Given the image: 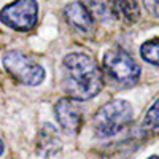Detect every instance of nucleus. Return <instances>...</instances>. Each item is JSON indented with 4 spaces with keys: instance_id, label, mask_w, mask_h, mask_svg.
Instances as JSON below:
<instances>
[{
    "instance_id": "1",
    "label": "nucleus",
    "mask_w": 159,
    "mask_h": 159,
    "mask_svg": "<svg viewBox=\"0 0 159 159\" xmlns=\"http://www.w3.org/2000/svg\"><path fill=\"white\" fill-rule=\"evenodd\" d=\"M62 89L73 100H89L102 91V70L84 52H70L62 61Z\"/></svg>"
},
{
    "instance_id": "2",
    "label": "nucleus",
    "mask_w": 159,
    "mask_h": 159,
    "mask_svg": "<svg viewBox=\"0 0 159 159\" xmlns=\"http://www.w3.org/2000/svg\"><path fill=\"white\" fill-rule=\"evenodd\" d=\"M102 69L105 76L119 86V88H132L139 83L142 69L140 65L134 61L130 54L124 49H108L103 56L102 61Z\"/></svg>"
},
{
    "instance_id": "3",
    "label": "nucleus",
    "mask_w": 159,
    "mask_h": 159,
    "mask_svg": "<svg viewBox=\"0 0 159 159\" xmlns=\"http://www.w3.org/2000/svg\"><path fill=\"white\" fill-rule=\"evenodd\" d=\"M132 116L134 110L127 100L116 99L107 102L97 110L94 116V130L97 137L107 139L116 135L132 121Z\"/></svg>"
},
{
    "instance_id": "4",
    "label": "nucleus",
    "mask_w": 159,
    "mask_h": 159,
    "mask_svg": "<svg viewBox=\"0 0 159 159\" xmlns=\"http://www.w3.org/2000/svg\"><path fill=\"white\" fill-rule=\"evenodd\" d=\"M3 67L16 81L25 86H38L45 80V69L21 51L5 52Z\"/></svg>"
},
{
    "instance_id": "5",
    "label": "nucleus",
    "mask_w": 159,
    "mask_h": 159,
    "mask_svg": "<svg viewBox=\"0 0 159 159\" xmlns=\"http://www.w3.org/2000/svg\"><path fill=\"white\" fill-rule=\"evenodd\" d=\"M0 22L16 32H29L38 22L37 0H15L0 10Z\"/></svg>"
},
{
    "instance_id": "6",
    "label": "nucleus",
    "mask_w": 159,
    "mask_h": 159,
    "mask_svg": "<svg viewBox=\"0 0 159 159\" xmlns=\"http://www.w3.org/2000/svg\"><path fill=\"white\" fill-rule=\"evenodd\" d=\"M54 113L59 126L65 134H76L81 126V111L75 105L73 99H61L54 107Z\"/></svg>"
},
{
    "instance_id": "7",
    "label": "nucleus",
    "mask_w": 159,
    "mask_h": 159,
    "mask_svg": "<svg viewBox=\"0 0 159 159\" xmlns=\"http://www.w3.org/2000/svg\"><path fill=\"white\" fill-rule=\"evenodd\" d=\"M64 18L73 29L83 34H89L94 30V16L89 8L80 0L70 2L64 7Z\"/></svg>"
},
{
    "instance_id": "8",
    "label": "nucleus",
    "mask_w": 159,
    "mask_h": 159,
    "mask_svg": "<svg viewBox=\"0 0 159 159\" xmlns=\"http://www.w3.org/2000/svg\"><path fill=\"white\" fill-rule=\"evenodd\" d=\"M111 13L115 19L124 24H135L140 19L139 0H111Z\"/></svg>"
},
{
    "instance_id": "9",
    "label": "nucleus",
    "mask_w": 159,
    "mask_h": 159,
    "mask_svg": "<svg viewBox=\"0 0 159 159\" xmlns=\"http://www.w3.org/2000/svg\"><path fill=\"white\" fill-rule=\"evenodd\" d=\"M86 7L92 13V16L99 18L100 21H115L111 13V0H88Z\"/></svg>"
},
{
    "instance_id": "10",
    "label": "nucleus",
    "mask_w": 159,
    "mask_h": 159,
    "mask_svg": "<svg viewBox=\"0 0 159 159\" xmlns=\"http://www.w3.org/2000/svg\"><path fill=\"white\" fill-rule=\"evenodd\" d=\"M142 127H143L145 132H148V134H151V135H159V97L148 108Z\"/></svg>"
},
{
    "instance_id": "11",
    "label": "nucleus",
    "mask_w": 159,
    "mask_h": 159,
    "mask_svg": "<svg viewBox=\"0 0 159 159\" xmlns=\"http://www.w3.org/2000/svg\"><path fill=\"white\" fill-rule=\"evenodd\" d=\"M140 56H142L143 61H147V62L159 67V37L147 40V42L140 46Z\"/></svg>"
},
{
    "instance_id": "12",
    "label": "nucleus",
    "mask_w": 159,
    "mask_h": 159,
    "mask_svg": "<svg viewBox=\"0 0 159 159\" xmlns=\"http://www.w3.org/2000/svg\"><path fill=\"white\" fill-rule=\"evenodd\" d=\"M142 3L151 16L159 18V0H142Z\"/></svg>"
},
{
    "instance_id": "13",
    "label": "nucleus",
    "mask_w": 159,
    "mask_h": 159,
    "mask_svg": "<svg viewBox=\"0 0 159 159\" xmlns=\"http://www.w3.org/2000/svg\"><path fill=\"white\" fill-rule=\"evenodd\" d=\"M2 153H3V142L0 140V154H2Z\"/></svg>"
},
{
    "instance_id": "14",
    "label": "nucleus",
    "mask_w": 159,
    "mask_h": 159,
    "mask_svg": "<svg viewBox=\"0 0 159 159\" xmlns=\"http://www.w3.org/2000/svg\"><path fill=\"white\" fill-rule=\"evenodd\" d=\"M148 159H159V154H156V156H150Z\"/></svg>"
}]
</instances>
